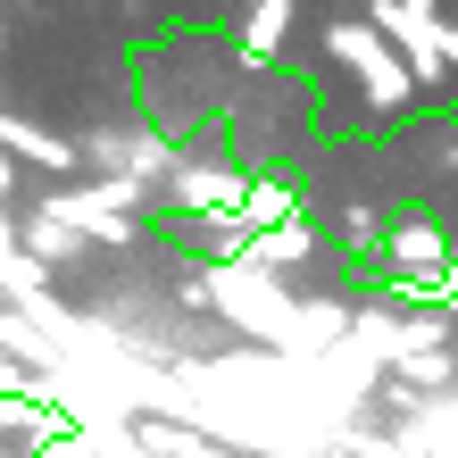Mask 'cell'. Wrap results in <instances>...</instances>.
Listing matches in <instances>:
<instances>
[{
	"mask_svg": "<svg viewBox=\"0 0 458 458\" xmlns=\"http://www.w3.org/2000/svg\"><path fill=\"white\" fill-rule=\"evenodd\" d=\"M342 59H367V42H359V34H342ZM367 92H384V100H400V75H384V67H367Z\"/></svg>",
	"mask_w": 458,
	"mask_h": 458,
	"instance_id": "cell-3",
	"label": "cell"
},
{
	"mask_svg": "<svg viewBox=\"0 0 458 458\" xmlns=\"http://www.w3.org/2000/svg\"><path fill=\"white\" fill-rule=\"evenodd\" d=\"M292 25V0H259V17H250V50L267 59V50H276V34Z\"/></svg>",
	"mask_w": 458,
	"mask_h": 458,
	"instance_id": "cell-2",
	"label": "cell"
},
{
	"mask_svg": "<svg viewBox=\"0 0 458 458\" xmlns=\"http://www.w3.org/2000/svg\"><path fill=\"white\" fill-rule=\"evenodd\" d=\"M0 142L25 150V158H42V167H75V150L59 142V133H42V125H0Z\"/></svg>",
	"mask_w": 458,
	"mask_h": 458,
	"instance_id": "cell-1",
	"label": "cell"
},
{
	"mask_svg": "<svg viewBox=\"0 0 458 458\" xmlns=\"http://www.w3.org/2000/svg\"><path fill=\"white\" fill-rule=\"evenodd\" d=\"M9 183H17V167H9V158H0V192H9Z\"/></svg>",
	"mask_w": 458,
	"mask_h": 458,
	"instance_id": "cell-4",
	"label": "cell"
}]
</instances>
